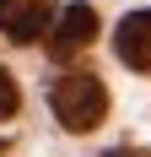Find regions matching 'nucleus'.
<instances>
[{
  "mask_svg": "<svg viewBox=\"0 0 151 157\" xmlns=\"http://www.w3.org/2000/svg\"><path fill=\"white\" fill-rule=\"evenodd\" d=\"M103 157H151L146 146H113V152H103Z\"/></svg>",
  "mask_w": 151,
  "mask_h": 157,
  "instance_id": "nucleus-6",
  "label": "nucleus"
},
{
  "mask_svg": "<svg viewBox=\"0 0 151 157\" xmlns=\"http://www.w3.org/2000/svg\"><path fill=\"white\" fill-rule=\"evenodd\" d=\"M92 38H97V11L92 6H70V11L60 16V27H54V38H49V60L70 65L76 54H87Z\"/></svg>",
  "mask_w": 151,
  "mask_h": 157,
  "instance_id": "nucleus-2",
  "label": "nucleus"
},
{
  "mask_svg": "<svg viewBox=\"0 0 151 157\" xmlns=\"http://www.w3.org/2000/svg\"><path fill=\"white\" fill-rule=\"evenodd\" d=\"M113 54H119L130 71L151 76V11H130L113 33Z\"/></svg>",
  "mask_w": 151,
  "mask_h": 157,
  "instance_id": "nucleus-4",
  "label": "nucleus"
},
{
  "mask_svg": "<svg viewBox=\"0 0 151 157\" xmlns=\"http://www.w3.org/2000/svg\"><path fill=\"white\" fill-rule=\"evenodd\" d=\"M49 16H54L49 0H0V33L11 44H38L49 33Z\"/></svg>",
  "mask_w": 151,
  "mask_h": 157,
  "instance_id": "nucleus-3",
  "label": "nucleus"
},
{
  "mask_svg": "<svg viewBox=\"0 0 151 157\" xmlns=\"http://www.w3.org/2000/svg\"><path fill=\"white\" fill-rule=\"evenodd\" d=\"M16 103H22V92H16V76L11 71H0V119H11Z\"/></svg>",
  "mask_w": 151,
  "mask_h": 157,
  "instance_id": "nucleus-5",
  "label": "nucleus"
},
{
  "mask_svg": "<svg viewBox=\"0 0 151 157\" xmlns=\"http://www.w3.org/2000/svg\"><path fill=\"white\" fill-rule=\"evenodd\" d=\"M54 119H60L70 136H87V130L103 125V114H108V87L92 71H65L60 81H54Z\"/></svg>",
  "mask_w": 151,
  "mask_h": 157,
  "instance_id": "nucleus-1",
  "label": "nucleus"
}]
</instances>
